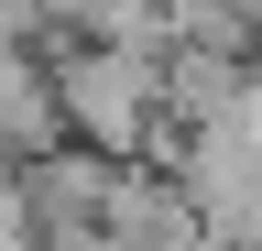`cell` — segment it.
I'll list each match as a JSON object with an SVG mask.
<instances>
[{
    "instance_id": "6da1fadb",
    "label": "cell",
    "mask_w": 262,
    "mask_h": 251,
    "mask_svg": "<svg viewBox=\"0 0 262 251\" xmlns=\"http://www.w3.org/2000/svg\"><path fill=\"white\" fill-rule=\"evenodd\" d=\"M55 99H66V120H77L98 153H142L153 120L175 109L164 99V44H77L66 77H55Z\"/></svg>"
},
{
    "instance_id": "7a4b0ae2",
    "label": "cell",
    "mask_w": 262,
    "mask_h": 251,
    "mask_svg": "<svg viewBox=\"0 0 262 251\" xmlns=\"http://www.w3.org/2000/svg\"><path fill=\"white\" fill-rule=\"evenodd\" d=\"M33 11H55L77 44H175L164 33V0H33Z\"/></svg>"
}]
</instances>
